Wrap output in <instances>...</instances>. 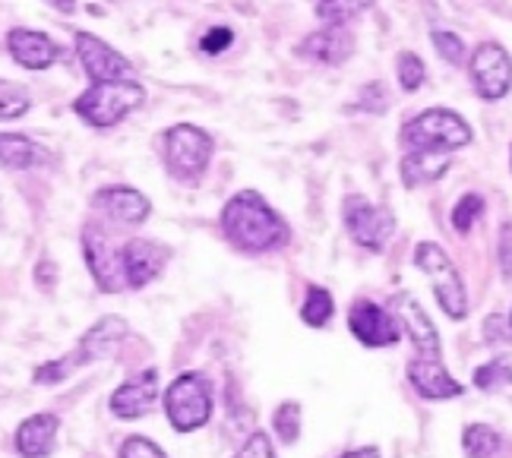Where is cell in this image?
<instances>
[{"label":"cell","instance_id":"obj_23","mask_svg":"<svg viewBox=\"0 0 512 458\" xmlns=\"http://www.w3.org/2000/svg\"><path fill=\"white\" fill-rule=\"evenodd\" d=\"M336 316V297L329 288L310 282L304 291V304H301V323L310 329H326Z\"/></svg>","mask_w":512,"mask_h":458},{"label":"cell","instance_id":"obj_32","mask_svg":"<svg viewBox=\"0 0 512 458\" xmlns=\"http://www.w3.org/2000/svg\"><path fill=\"white\" fill-rule=\"evenodd\" d=\"M272 430L285 446L298 443V436H301V405L298 402H282L279 408H275Z\"/></svg>","mask_w":512,"mask_h":458},{"label":"cell","instance_id":"obj_35","mask_svg":"<svg viewBox=\"0 0 512 458\" xmlns=\"http://www.w3.org/2000/svg\"><path fill=\"white\" fill-rule=\"evenodd\" d=\"M481 335H484V342L487 345H512V323H509V316L506 313H490L487 320L481 323Z\"/></svg>","mask_w":512,"mask_h":458},{"label":"cell","instance_id":"obj_31","mask_svg":"<svg viewBox=\"0 0 512 458\" xmlns=\"http://www.w3.org/2000/svg\"><path fill=\"white\" fill-rule=\"evenodd\" d=\"M430 45H433V51H437L449 67H465L468 45H465V38L459 32L443 29V26L430 29Z\"/></svg>","mask_w":512,"mask_h":458},{"label":"cell","instance_id":"obj_41","mask_svg":"<svg viewBox=\"0 0 512 458\" xmlns=\"http://www.w3.org/2000/svg\"><path fill=\"white\" fill-rule=\"evenodd\" d=\"M339 458H383L377 446H364V449H351V452H342Z\"/></svg>","mask_w":512,"mask_h":458},{"label":"cell","instance_id":"obj_13","mask_svg":"<svg viewBox=\"0 0 512 458\" xmlns=\"http://www.w3.org/2000/svg\"><path fill=\"white\" fill-rule=\"evenodd\" d=\"M171 263V247L155 237L133 234L121 241V272L127 291H143L155 278H162Z\"/></svg>","mask_w":512,"mask_h":458},{"label":"cell","instance_id":"obj_26","mask_svg":"<svg viewBox=\"0 0 512 458\" xmlns=\"http://www.w3.org/2000/svg\"><path fill=\"white\" fill-rule=\"evenodd\" d=\"M35 108V98L26 86L13 83V79H0V121L13 124Z\"/></svg>","mask_w":512,"mask_h":458},{"label":"cell","instance_id":"obj_1","mask_svg":"<svg viewBox=\"0 0 512 458\" xmlns=\"http://www.w3.org/2000/svg\"><path fill=\"white\" fill-rule=\"evenodd\" d=\"M219 231L244 256L279 253L291 244L288 218L275 209L260 190H238L225 199L219 212Z\"/></svg>","mask_w":512,"mask_h":458},{"label":"cell","instance_id":"obj_40","mask_svg":"<svg viewBox=\"0 0 512 458\" xmlns=\"http://www.w3.org/2000/svg\"><path fill=\"white\" fill-rule=\"evenodd\" d=\"M45 4L61 16H73L76 10H80V0H45Z\"/></svg>","mask_w":512,"mask_h":458},{"label":"cell","instance_id":"obj_30","mask_svg":"<svg viewBox=\"0 0 512 458\" xmlns=\"http://www.w3.org/2000/svg\"><path fill=\"white\" fill-rule=\"evenodd\" d=\"M396 79H399V89L405 95L421 92L424 83H427V64H424V57L415 54V51H399V57H396Z\"/></svg>","mask_w":512,"mask_h":458},{"label":"cell","instance_id":"obj_15","mask_svg":"<svg viewBox=\"0 0 512 458\" xmlns=\"http://www.w3.org/2000/svg\"><path fill=\"white\" fill-rule=\"evenodd\" d=\"M4 51L19 70L29 73H45L57 61H61L64 48L54 42L45 29H29V26H13L4 35Z\"/></svg>","mask_w":512,"mask_h":458},{"label":"cell","instance_id":"obj_22","mask_svg":"<svg viewBox=\"0 0 512 458\" xmlns=\"http://www.w3.org/2000/svg\"><path fill=\"white\" fill-rule=\"evenodd\" d=\"M399 307H402V329L408 332L415 351L440 357L443 354V342H440V332H437V326H433L430 316H427V310L415 301V297H402Z\"/></svg>","mask_w":512,"mask_h":458},{"label":"cell","instance_id":"obj_6","mask_svg":"<svg viewBox=\"0 0 512 458\" xmlns=\"http://www.w3.org/2000/svg\"><path fill=\"white\" fill-rule=\"evenodd\" d=\"M215 395L209 376L200 370H187L165 389V414L174 430L193 433L212 421Z\"/></svg>","mask_w":512,"mask_h":458},{"label":"cell","instance_id":"obj_43","mask_svg":"<svg viewBox=\"0 0 512 458\" xmlns=\"http://www.w3.org/2000/svg\"><path fill=\"white\" fill-rule=\"evenodd\" d=\"M509 323H512V313H509Z\"/></svg>","mask_w":512,"mask_h":458},{"label":"cell","instance_id":"obj_10","mask_svg":"<svg viewBox=\"0 0 512 458\" xmlns=\"http://www.w3.org/2000/svg\"><path fill=\"white\" fill-rule=\"evenodd\" d=\"M89 209L102 225L140 228L152 218V199L133 184H105L89 196Z\"/></svg>","mask_w":512,"mask_h":458},{"label":"cell","instance_id":"obj_20","mask_svg":"<svg viewBox=\"0 0 512 458\" xmlns=\"http://www.w3.org/2000/svg\"><path fill=\"white\" fill-rule=\"evenodd\" d=\"M452 171V152H430V149H402L399 177L405 190H421L430 184H440Z\"/></svg>","mask_w":512,"mask_h":458},{"label":"cell","instance_id":"obj_29","mask_svg":"<svg viewBox=\"0 0 512 458\" xmlns=\"http://www.w3.org/2000/svg\"><path fill=\"white\" fill-rule=\"evenodd\" d=\"M484 212H487V199L481 193H475V190L462 193L456 199V206H452V215H449L452 231H456V234H468L484 218Z\"/></svg>","mask_w":512,"mask_h":458},{"label":"cell","instance_id":"obj_39","mask_svg":"<svg viewBox=\"0 0 512 458\" xmlns=\"http://www.w3.org/2000/svg\"><path fill=\"white\" fill-rule=\"evenodd\" d=\"M32 275H35V285L42 288L45 294L57 288V263L51 260V256H42V260L35 263V272Z\"/></svg>","mask_w":512,"mask_h":458},{"label":"cell","instance_id":"obj_5","mask_svg":"<svg viewBox=\"0 0 512 458\" xmlns=\"http://www.w3.org/2000/svg\"><path fill=\"white\" fill-rule=\"evenodd\" d=\"M415 266L430 278L433 297H437L440 310L449 320H465L468 316V291L459 275V266L452 263V256L437 241H421L415 244Z\"/></svg>","mask_w":512,"mask_h":458},{"label":"cell","instance_id":"obj_21","mask_svg":"<svg viewBox=\"0 0 512 458\" xmlns=\"http://www.w3.org/2000/svg\"><path fill=\"white\" fill-rule=\"evenodd\" d=\"M57 430H61V421L54 414L42 411L26 417L16 430V449L23 458H48L54 443H57Z\"/></svg>","mask_w":512,"mask_h":458},{"label":"cell","instance_id":"obj_2","mask_svg":"<svg viewBox=\"0 0 512 458\" xmlns=\"http://www.w3.org/2000/svg\"><path fill=\"white\" fill-rule=\"evenodd\" d=\"M159 155H162L165 174L174 184L200 187L212 168V158H215V136H212V130L193 124V121L168 124L159 136Z\"/></svg>","mask_w":512,"mask_h":458},{"label":"cell","instance_id":"obj_33","mask_svg":"<svg viewBox=\"0 0 512 458\" xmlns=\"http://www.w3.org/2000/svg\"><path fill=\"white\" fill-rule=\"evenodd\" d=\"M73 373H76L73 357L64 354V357H54V361L38 364L35 373H32V380H35V386H61L64 380H70Z\"/></svg>","mask_w":512,"mask_h":458},{"label":"cell","instance_id":"obj_37","mask_svg":"<svg viewBox=\"0 0 512 458\" xmlns=\"http://www.w3.org/2000/svg\"><path fill=\"white\" fill-rule=\"evenodd\" d=\"M234 458H275V449H272V440L263 433V430H256L247 436V443L238 449V455Z\"/></svg>","mask_w":512,"mask_h":458},{"label":"cell","instance_id":"obj_3","mask_svg":"<svg viewBox=\"0 0 512 458\" xmlns=\"http://www.w3.org/2000/svg\"><path fill=\"white\" fill-rule=\"evenodd\" d=\"M146 86L136 76L114 79V83H89L80 95L70 102V111L80 124L89 130H114L146 105Z\"/></svg>","mask_w":512,"mask_h":458},{"label":"cell","instance_id":"obj_11","mask_svg":"<svg viewBox=\"0 0 512 458\" xmlns=\"http://www.w3.org/2000/svg\"><path fill=\"white\" fill-rule=\"evenodd\" d=\"M354 51H358V32L339 23H320V29L307 32L301 42L294 45V57H298V61L329 67V70L345 67L354 57Z\"/></svg>","mask_w":512,"mask_h":458},{"label":"cell","instance_id":"obj_18","mask_svg":"<svg viewBox=\"0 0 512 458\" xmlns=\"http://www.w3.org/2000/svg\"><path fill=\"white\" fill-rule=\"evenodd\" d=\"M405 373H408L411 389L421 398H427V402H446V398H459L465 392V386L443 367L440 357H433V354L411 357Z\"/></svg>","mask_w":512,"mask_h":458},{"label":"cell","instance_id":"obj_42","mask_svg":"<svg viewBox=\"0 0 512 458\" xmlns=\"http://www.w3.org/2000/svg\"><path fill=\"white\" fill-rule=\"evenodd\" d=\"M509 174H512V143H509Z\"/></svg>","mask_w":512,"mask_h":458},{"label":"cell","instance_id":"obj_25","mask_svg":"<svg viewBox=\"0 0 512 458\" xmlns=\"http://www.w3.org/2000/svg\"><path fill=\"white\" fill-rule=\"evenodd\" d=\"M503 449V436L487 424H468L462 430V452L468 458H497Z\"/></svg>","mask_w":512,"mask_h":458},{"label":"cell","instance_id":"obj_19","mask_svg":"<svg viewBox=\"0 0 512 458\" xmlns=\"http://www.w3.org/2000/svg\"><path fill=\"white\" fill-rule=\"evenodd\" d=\"M57 155L42 139L23 130H0V168L7 171H45L54 168Z\"/></svg>","mask_w":512,"mask_h":458},{"label":"cell","instance_id":"obj_12","mask_svg":"<svg viewBox=\"0 0 512 458\" xmlns=\"http://www.w3.org/2000/svg\"><path fill=\"white\" fill-rule=\"evenodd\" d=\"M73 51L89 83H114V79H130L136 73L124 51H117L111 42L89 29L73 32Z\"/></svg>","mask_w":512,"mask_h":458},{"label":"cell","instance_id":"obj_14","mask_svg":"<svg viewBox=\"0 0 512 458\" xmlns=\"http://www.w3.org/2000/svg\"><path fill=\"white\" fill-rule=\"evenodd\" d=\"M348 329L364 348H392L402 342V320L370 297H358L348 307Z\"/></svg>","mask_w":512,"mask_h":458},{"label":"cell","instance_id":"obj_4","mask_svg":"<svg viewBox=\"0 0 512 458\" xmlns=\"http://www.w3.org/2000/svg\"><path fill=\"white\" fill-rule=\"evenodd\" d=\"M471 139H475V127L459 111H452L446 105H433L415 117H408L399 133L402 149H430V152H459L471 146Z\"/></svg>","mask_w":512,"mask_h":458},{"label":"cell","instance_id":"obj_28","mask_svg":"<svg viewBox=\"0 0 512 458\" xmlns=\"http://www.w3.org/2000/svg\"><path fill=\"white\" fill-rule=\"evenodd\" d=\"M373 4H377V0H317V19H320V23L351 26L354 19H361L364 13H370Z\"/></svg>","mask_w":512,"mask_h":458},{"label":"cell","instance_id":"obj_34","mask_svg":"<svg viewBox=\"0 0 512 458\" xmlns=\"http://www.w3.org/2000/svg\"><path fill=\"white\" fill-rule=\"evenodd\" d=\"M234 42H238V35H234L231 26H209V29L200 35V42H196V48H200L203 57H222L225 51L234 48Z\"/></svg>","mask_w":512,"mask_h":458},{"label":"cell","instance_id":"obj_16","mask_svg":"<svg viewBox=\"0 0 512 458\" xmlns=\"http://www.w3.org/2000/svg\"><path fill=\"white\" fill-rule=\"evenodd\" d=\"M127 335H130V323L124 320V316H117V313H108L102 316V320H95L83 338L76 342L73 351H67L73 357V364L76 370H83L95 361H105V357H111L117 348H121L127 342Z\"/></svg>","mask_w":512,"mask_h":458},{"label":"cell","instance_id":"obj_36","mask_svg":"<svg viewBox=\"0 0 512 458\" xmlns=\"http://www.w3.org/2000/svg\"><path fill=\"white\" fill-rule=\"evenodd\" d=\"M121 458H168L159 443L146 440V436H130L121 443Z\"/></svg>","mask_w":512,"mask_h":458},{"label":"cell","instance_id":"obj_9","mask_svg":"<svg viewBox=\"0 0 512 458\" xmlns=\"http://www.w3.org/2000/svg\"><path fill=\"white\" fill-rule=\"evenodd\" d=\"M83 260L92 275L95 288L102 294H121L127 291L124 272H121V244L114 241L111 231L92 218L83 228Z\"/></svg>","mask_w":512,"mask_h":458},{"label":"cell","instance_id":"obj_17","mask_svg":"<svg viewBox=\"0 0 512 458\" xmlns=\"http://www.w3.org/2000/svg\"><path fill=\"white\" fill-rule=\"evenodd\" d=\"M155 405H159V370L155 367L130 376L108 398L111 414L121 417V421H140V417L155 411Z\"/></svg>","mask_w":512,"mask_h":458},{"label":"cell","instance_id":"obj_7","mask_svg":"<svg viewBox=\"0 0 512 458\" xmlns=\"http://www.w3.org/2000/svg\"><path fill=\"white\" fill-rule=\"evenodd\" d=\"M342 225L361 250L383 253L392 234H396V215L386 206H377L364 193H348L342 199Z\"/></svg>","mask_w":512,"mask_h":458},{"label":"cell","instance_id":"obj_27","mask_svg":"<svg viewBox=\"0 0 512 458\" xmlns=\"http://www.w3.org/2000/svg\"><path fill=\"white\" fill-rule=\"evenodd\" d=\"M471 383H475V389H481V392H500V389L512 386V357H506V354L490 357L487 364L475 367Z\"/></svg>","mask_w":512,"mask_h":458},{"label":"cell","instance_id":"obj_38","mask_svg":"<svg viewBox=\"0 0 512 458\" xmlns=\"http://www.w3.org/2000/svg\"><path fill=\"white\" fill-rule=\"evenodd\" d=\"M497 260H500V275L512 278V218L500 225V241H497Z\"/></svg>","mask_w":512,"mask_h":458},{"label":"cell","instance_id":"obj_8","mask_svg":"<svg viewBox=\"0 0 512 458\" xmlns=\"http://www.w3.org/2000/svg\"><path fill=\"white\" fill-rule=\"evenodd\" d=\"M468 79H471V92H475L481 102L497 105L512 92V54L506 45L487 38V42L475 45V51H468Z\"/></svg>","mask_w":512,"mask_h":458},{"label":"cell","instance_id":"obj_24","mask_svg":"<svg viewBox=\"0 0 512 458\" xmlns=\"http://www.w3.org/2000/svg\"><path fill=\"white\" fill-rule=\"evenodd\" d=\"M351 114H370V117H383L389 114L392 108V92L386 83H380V79H370V83H364L358 92H354V98L345 105Z\"/></svg>","mask_w":512,"mask_h":458}]
</instances>
